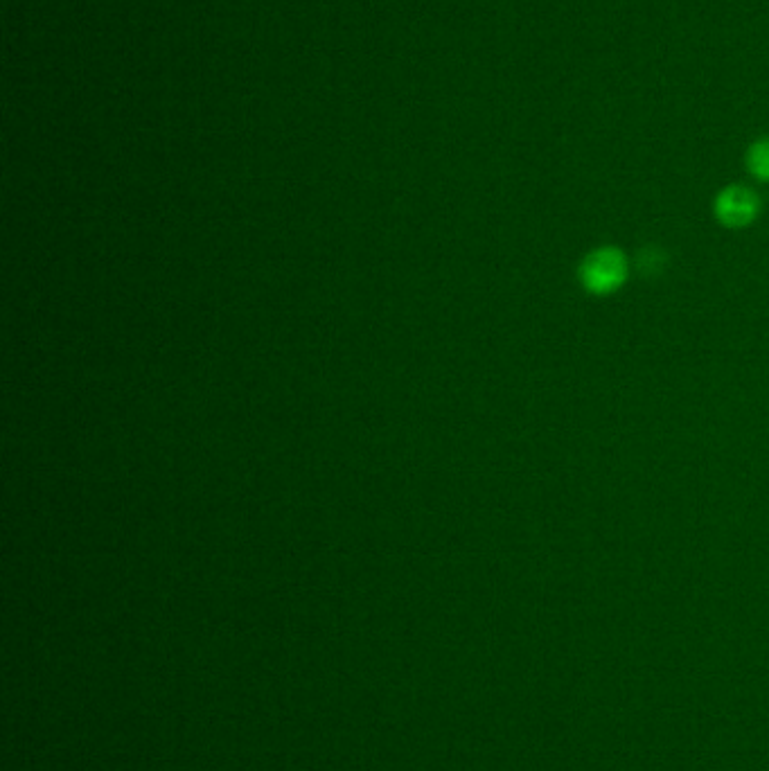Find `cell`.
<instances>
[{
    "instance_id": "cell-1",
    "label": "cell",
    "mask_w": 769,
    "mask_h": 771,
    "mask_svg": "<svg viewBox=\"0 0 769 771\" xmlns=\"http://www.w3.org/2000/svg\"><path fill=\"white\" fill-rule=\"evenodd\" d=\"M627 262L625 255L616 248H598L580 267L582 285L596 296L612 294L625 282Z\"/></svg>"
},
{
    "instance_id": "cell-3",
    "label": "cell",
    "mask_w": 769,
    "mask_h": 771,
    "mask_svg": "<svg viewBox=\"0 0 769 771\" xmlns=\"http://www.w3.org/2000/svg\"><path fill=\"white\" fill-rule=\"evenodd\" d=\"M747 165L756 179L769 181V140H758V143L749 147Z\"/></svg>"
},
{
    "instance_id": "cell-2",
    "label": "cell",
    "mask_w": 769,
    "mask_h": 771,
    "mask_svg": "<svg viewBox=\"0 0 769 771\" xmlns=\"http://www.w3.org/2000/svg\"><path fill=\"white\" fill-rule=\"evenodd\" d=\"M756 212H758L756 194L747 188H740V185L727 188L724 192H720L718 199H715V215H718V219L724 226H731V228L747 226L749 221L756 217Z\"/></svg>"
}]
</instances>
